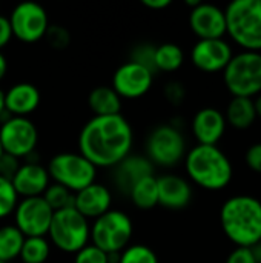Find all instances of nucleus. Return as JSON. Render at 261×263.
<instances>
[{
    "label": "nucleus",
    "instance_id": "25",
    "mask_svg": "<svg viewBox=\"0 0 261 263\" xmlns=\"http://www.w3.org/2000/svg\"><path fill=\"white\" fill-rule=\"evenodd\" d=\"M185 62L183 49L175 43H163L155 46V71L163 72H174L177 71Z\"/></svg>",
    "mask_w": 261,
    "mask_h": 263
},
{
    "label": "nucleus",
    "instance_id": "34",
    "mask_svg": "<svg viewBox=\"0 0 261 263\" xmlns=\"http://www.w3.org/2000/svg\"><path fill=\"white\" fill-rule=\"evenodd\" d=\"M18 168H20L18 159L3 153V156L0 157V176L8 179V180H12V177H14V174L17 173Z\"/></svg>",
    "mask_w": 261,
    "mask_h": 263
},
{
    "label": "nucleus",
    "instance_id": "29",
    "mask_svg": "<svg viewBox=\"0 0 261 263\" xmlns=\"http://www.w3.org/2000/svg\"><path fill=\"white\" fill-rule=\"evenodd\" d=\"M118 263H158L157 254L146 245H128L122 253Z\"/></svg>",
    "mask_w": 261,
    "mask_h": 263
},
{
    "label": "nucleus",
    "instance_id": "40",
    "mask_svg": "<svg viewBox=\"0 0 261 263\" xmlns=\"http://www.w3.org/2000/svg\"><path fill=\"white\" fill-rule=\"evenodd\" d=\"M6 72H8V60H6L5 54L0 51V82L5 79Z\"/></svg>",
    "mask_w": 261,
    "mask_h": 263
},
{
    "label": "nucleus",
    "instance_id": "5",
    "mask_svg": "<svg viewBox=\"0 0 261 263\" xmlns=\"http://www.w3.org/2000/svg\"><path fill=\"white\" fill-rule=\"evenodd\" d=\"M48 236L58 251L75 254L89 243L91 225L74 206H69L54 211Z\"/></svg>",
    "mask_w": 261,
    "mask_h": 263
},
{
    "label": "nucleus",
    "instance_id": "16",
    "mask_svg": "<svg viewBox=\"0 0 261 263\" xmlns=\"http://www.w3.org/2000/svg\"><path fill=\"white\" fill-rule=\"evenodd\" d=\"M49 173L45 166L35 162H26L20 165L17 173L14 174L11 183L18 197H38L43 196L46 188L49 186Z\"/></svg>",
    "mask_w": 261,
    "mask_h": 263
},
{
    "label": "nucleus",
    "instance_id": "7",
    "mask_svg": "<svg viewBox=\"0 0 261 263\" xmlns=\"http://www.w3.org/2000/svg\"><path fill=\"white\" fill-rule=\"evenodd\" d=\"M223 80L232 97L260 96L261 52L242 51L235 54L223 69Z\"/></svg>",
    "mask_w": 261,
    "mask_h": 263
},
{
    "label": "nucleus",
    "instance_id": "3",
    "mask_svg": "<svg viewBox=\"0 0 261 263\" xmlns=\"http://www.w3.org/2000/svg\"><path fill=\"white\" fill-rule=\"evenodd\" d=\"M189 179L203 190H225L234 176L229 157L215 145H195L185 156Z\"/></svg>",
    "mask_w": 261,
    "mask_h": 263
},
{
    "label": "nucleus",
    "instance_id": "26",
    "mask_svg": "<svg viewBox=\"0 0 261 263\" xmlns=\"http://www.w3.org/2000/svg\"><path fill=\"white\" fill-rule=\"evenodd\" d=\"M25 236L14 227L5 225L0 228V260L11 263L20 256Z\"/></svg>",
    "mask_w": 261,
    "mask_h": 263
},
{
    "label": "nucleus",
    "instance_id": "1",
    "mask_svg": "<svg viewBox=\"0 0 261 263\" xmlns=\"http://www.w3.org/2000/svg\"><path fill=\"white\" fill-rule=\"evenodd\" d=\"M132 143V126L122 114L94 116L78 134V153L95 168L117 166L131 154Z\"/></svg>",
    "mask_w": 261,
    "mask_h": 263
},
{
    "label": "nucleus",
    "instance_id": "14",
    "mask_svg": "<svg viewBox=\"0 0 261 263\" xmlns=\"http://www.w3.org/2000/svg\"><path fill=\"white\" fill-rule=\"evenodd\" d=\"M234 57L231 45L225 39L198 40L191 51V60L203 72L223 71Z\"/></svg>",
    "mask_w": 261,
    "mask_h": 263
},
{
    "label": "nucleus",
    "instance_id": "30",
    "mask_svg": "<svg viewBox=\"0 0 261 263\" xmlns=\"http://www.w3.org/2000/svg\"><path fill=\"white\" fill-rule=\"evenodd\" d=\"M17 203H18V196L11 180L0 176V220L14 214Z\"/></svg>",
    "mask_w": 261,
    "mask_h": 263
},
{
    "label": "nucleus",
    "instance_id": "17",
    "mask_svg": "<svg viewBox=\"0 0 261 263\" xmlns=\"http://www.w3.org/2000/svg\"><path fill=\"white\" fill-rule=\"evenodd\" d=\"M112 206V194L108 186L94 182L74 194V208L85 217L95 220Z\"/></svg>",
    "mask_w": 261,
    "mask_h": 263
},
{
    "label": "nucleus",
    "instance_id": "46",
    "mask_svg": "<svg viewBox=\"0 0 261 263\" xmlns=\"http://www.w3.org/2000/svg\"><path fill=\"white\" fill-rule=\"evenodd\" d=\"M0 263H8V262H2V260H0Z\"/></svg>",
    "mask_w": 261,
    "mask_h": 263
},
{
    "label": "nucleus",
    "instance_id": "13",
    "mask_svg": "<svg viewBox=\"0 0 261 263\" xmlns=\"http://www.w3.org/2000/svg\"><path fill=\"white\" fill-rule=\"evenodd\" d=\"M152 82V71L129 60L115 69L112 76V89L120 99H138L151 89Z\"/></svg>",
    "mask_w": 261,
    "mask_h": 263
},
{
    "label": "nucleus",
    "instance_id": "42",
    "mask_svg": "<svg viewBox=\"0 0 261 263\" xmlns=\"http://www.w3.org/2000/svg\"><path fill=\"white\" fill-rule=\"evenodd\" d=\"M254 105H255V112H257V117L261 119V94L257 96V99L254 100Z\"/></svg>",
    "mask_w": 261,
    "mask_h": 263
},
{
    "label": "nucleus",
    "instance_id": "20",
    "mask_svg": "<svg viewBox=\"0 0 261 263\" xmlns=\"http://www.w3.org/2000/svg\"><path fill=\"white\" fill-rule=\"evenodd\" d=\"M42 96L35 85L20 82L5 91V112L11 117H28L40 105Z\"/></svg>",
    "mask_w": 261,
    "mask_h": 263
},
{
    "label": "nucleus",
    "instance_id": "11",
    "mask_svg": "<svg viewBox=\"0 0 261 263\" xmlns=\"http://www.w3.org/2000/svg\"><path fill=\"white\" fill-rule=\"evenodd\" d=\"M38 142L37 126L28 117H8L0 125V145L5 154L15 159L28 157Z\"/></svg>",
    "mask_w": 261,
    "mask_h": 263
},
{
    "label": "nucleus",
    "instance_id": "28",
    "mask_svg": "<svg viewBox=\"0 0 261 263\" xmlns=\"http://www.w3.org/2000/svg\"><path fill=\"white\" fill-rule=\"evenodd\" d=\"M42 197L45 199V202L49 205L52 211H60V210L74 206V193H71L65 186L54 183V182L49 183V186L46 188Z\"/></svg>",
    "mask_w": 261,
    "mask_h": 263
},
{
    "label": "nucleus",
    "instance_id": "6",
    "mask_svg": "<svg viewBox=\"0 0 261 263\" xmlns=\"http://www.w3.org/2000/svg\"><path fill=\"white\" fill-rule=\"evenodd\" d=\"M132 233L131 217L120 210L111 208L92 222L89 242L106 254H120L129 245Z\"/></svg>",
    "mask_w": 261,
    "mask_h": 263
},
{
    "label": "nucleus",
    "instance_id": "36",
    "mask_svg": "<svg viewBox=\"0 0 261 263\" xmlns=\"http://www.w3.org/2000/svg\"><path fill=\"white\" fill-rule=\"evenodd\" d=\"M165 96L166 99L174 103V105H178L183 102V97H185V88L180 82H169L165 88Z\"/></svg>",
    "mask_w": 261,
    "mask_h": 263
},
{
    "label": "nucleus",
    "instance_id": "21",
    "mask_svg": "<svg viewBox=\"0 0 261 263\" xmlns=\"http://www.w3.org/2000/svg\"><path fill=\"white\" fill-rule=\"evenodd\" d=\"M115 168L114 180L118 190L129 193V190L148 176H154V165L146 156H132L125 157Z\"/></svg>",
    "mask_w": 261,
    "mask_h": 263
},
{
    "label": "nucleus",
    "instance_id": "19",
    "mask_svg": "<svg viewBox=\"0 0 261 263\" xmlns=\"http://www.w3.org/2000/svg\"><path fill=\"white\" fill-rule=\"evenodd\" d=\"M158 186V205L166 210L178 211L186 208L192 200L191 183L175 174H165L157 177Z\"/></svg>",
    "mask_w": 261,
    "mask_h": 263
},
{
    "label": "nucleus",
    "instance_id": "18",
    "mask_svg": "<svg viewBox=\"0 0 261 263\" xmlns=\"http://www.w3.org/2000/svg\"><path fill=\"white\" fill-rule=\"evenodd\" d=\"M225 114L217 108H203L192 119V134L198 145H217L226 131Z\"/></svg>",
    "mask_w": 261,
    "mask_h": 263
},
{
    "label": "nucleus",
    "instance_id": "33",
    "mask_svg": "<svg viewBox=\"0 0 261 263\" xmlns=\"http://www.w3.org/2000/svg\"><path fill=\"white\" fill-rule=\"evenodd\" d=\"M45 37H46L48 43L55 49H63L69 43V32L58 25H49Z\"/></svg>",
    "mask_w": 261,
    "mask_h": 263
},
{
    "label": "nucleus",
    "instance_id": "41",
    "mask_svg": "<svg viewBox=\"0 0 261 263\" xmlns=\"http://www.w3.org/2000/svg\"><path fill=\"white\" fill-rule=\"evenodd\" d=\"M251 253H252V256H254L255 262L261 263V240L260 242H257L255 245H252V247H251Z\"/></svg>",
    "mask_w": 261,
    "mask_h": 263
},
{
    "label": "nucleus",
    "instance_id": "37",
    "mask_svg": "<svg viewBox=\"0 0 261 263\" xmlns=\"http://www.w3.org/2000/svg\"><path fill=\"white\" fill-rule=\"evenodd\" d=\"M226 263H257L252 253H251V248H242V247H237L226 259Z\"/></svg>",
    "mask_w": 261,
    "mask_h": 263
},
{
    "label": "nucleus",
    "instance_id": "35",
    "mask_svg": "<svg viewBox=\"0 0 261 263\" xmlns=\"http://www.w3.org/2000/svg\"><path fill=\"white\" fill-rule=\"evenodd\" d=\"M245 159H246V165L249 166L251 171L261 174V142L254 143L248 148Z\"/></svg>",
    "mask_w": 261,
    "mask_h": 263
},
{
    "label": "nucleus",
    "instance_id": "38",
    "mask_svg": "<svg viewBox=\"0 0 261 263\" xmlns=\"http://www.w3.org/2000/svg\"><path fill=\"white\" fill-rule=\"evenodd\" d=\"M11 39H12V29H11L9 20L8 17L0 14V49L5 48L11 42Z\"/></svg>",
    "mask_w": 261,
    "mask_h": 263
},
{
    "label": "nucleus",
    "instance_id": "27",
    "mask_svg": "<svg viewBox=\"0 0 261 263\" xmlns=\"http://www.w3.org/2000/svg\"><path fill=\"white\" fill-rule=\"evenodd\" d=\"M51 254V243L46 237H25L20 260L23 263H46Z\"/></svg>",
    "mask_w": 261,
    "mask_h": 263
},
{
    "label": "nucleus",
    "instance_id": "9",
    "mask_svg": "<svg viewBox=\"0 0 261 263\" xmlns=\"http://www.w3.org/2000/svg\"><path fill=\"white\" fill-rule=\"evenodd\" d=\"M186 156V140L178 128L160 125L151 131L146 140V157L152 165L171 168Z\"/></svg>",
    "mask_w": 261,
    "mask_h": 263
},
{
    "label": "nucleus",
    "instance_id": "10",
    "mask_svg": "<svg viewBox=\"0 0 261 263\" xmlns=\"http://www.w3.org/2000/svg\"><path fill=\"white\" fill-rule=\"evenodd\" d=\"M12 37L23 43H35L46 35L49 18L45 8L35 2L18 3L8 17Z\"/></svg>",
    "mask_w": 261,
    "mask_h": 263
},
{
    "label": "nucleus",
    "instance_id": "12",
    "mask_svg": "<svg viewBox=\"0 0 261 263\" xmlns=\"http://www.w3.org/2000/svg\"><path fill=\"white\" fill-rule=\"evenodd\" d=\"M54 211L42 196L18 200L14 210L15 228L25 237H46Z\"/></svg>",
    "mask_w": 261,
    "mask_h": 263
},
{
    "label": "nucleus",
    "instance_id": "32",
    "mask_svg": "<svg viewBox=\"0 0 261 263\" xmlns=\"http://www.w3.org/2000/svg\"><path fill=\"white\" fill-rule=\"evenodd\" d=\"M74 263H109L108 254L92 243H88L85 248H82L78 253L74 254Z\"/></svg>",
    "mask_w": 261,
    "mask_h": 263
},
{
    "label": "nucleus",
    "instance_id": "2",
    "mask_svg": "<svg viewBox=\"0 0 261 263\" xmlns=\"http://www.w3.org/2000/svg\"><path fill=\"white\" fill-rule=\"evenodd\" d=\"M220 222L232 243L251 248L261 240V202L248 194L234 196L223 203Z\"/></svg>",
    "mask_w": 261,
    "mask_h": 263
},
{
    "label": "nucleus",
    "instance_id": "43",
    "mask_svg": "<svg viewBox=\"0 0 261 263\" xmlns=\"http://www.w3.org/2000/svg\"><path fill=\"white\" fill-rule=\"evenodd\" d=\"M3 112H5V91L0 88V119Z\"/></svg>",
    "mask_w": 261,
    "mask_h": 263
},
{
    "label": "nucleus",
    "instance_id": "15",
    "mask_svg": "<svg viewBox=\"0 0 261 263\" xmlns=\"http://www.w3.org/2000/svg\"><path fill=\"white\" fill-rule=\"evenodd\" d=\"M189 26L198 40L223 39L226 34L225 11L211 3H200L189 14Z\"/></svg>",
    "mask_w": 261,
    "mask_h": 263
},
{
    "label": "nucleus",
    "instance_id": "45",
    "mask_svg": "<svg viewBox=\"0 0 261 263\" xmlns=\"http://www.w3.org/2000/svg\"><path fill=\"white\" fill-rule=\"evenodd\" d=\"M3 156V149H2V145H0V157Z\"/></svg>",
    "mask_w": 261,
    "mask_h": 263
},
{
    "label": "nucleus",
    "instance_id": "44",
    "mask_svg": "<svg viewBox=\"0 0 261 263\" xmlns=\"http://www.w3.org/2000/svg\"><path fill=\"white\" fill-rule=\"evenodd\" d=\"M200 3H202L200 0H186V5H188V6H191L192 9H194L195 6H198Z\"/></svg>",
    "mask_w": 261,
    "mask_h": 263
},
{
    "label": "nucleus",
    "instance_id": "4",
    "mask_svg": "<svg viewBox=\"0 0 261 263\" xmlns=\"http://www.w3.org/2000/svg\"><path fill=\"white\" fill-rule=\"evenodd\" d=\"M226 34L245 51L261 52V0H234L225 9Z\"/></svg>",
    "mask_w": 261,
    "mask_h": 263
},
{
    "label": "nucleus",
    "instance_id": "39",
    "mask_svg": "<svg viewBox=\"0 0 261 263\" xmlns=\"http://www.w3.org/2000/svg\"><path fill=\"white\" fill-rule=\"evenodd\" d=\"M146 8L158 11V9H165L171 5V0H143L142 2Z\"/></svg>",
    "mask_w": 261,
    "mask_h": 263
},
{
    "label": "nucleus",
    "instance_id": "8",
    "mask_svg": "<svg viewBox=\"0 0 261 263\" xmlns=\"http://www.w3.org/2000/svg\"><path fill=\"white\" fill-rule=\"evenodd\" d=\"M49 177L71 193H78L92 185L97 177V168L80 153L55 154L48 163Z\"/></svg>",
    "mask_w": 261,
    "mask_h": 263
},
{
    "label": "nucleus",
    "instance_id": "22",
    "mask_svg": "<svg viewBox=\"0 0 261 263\" xmlns=\"http://www.w3.org/2000/svg\"><path fill=\"white\" fill-rule=\"evenodd\" d=\"M225 119H226V123H229L235 129H248V128H251L257 120L254 99L232 97V100L228 103Z\"/></svg>",
    "mask_w": 261,
    "mask_h": 263
},
{
    "label": "nucleus",
    "instance_id": "24",
    "mask_svg": "<svg viewBox=\"0 0 261 263\" xmlns=\"http://www.w3.org/2000/svg\"><path fill=\"white\" fill-rule=\"evenodd\" d=\"M129 199L138 210L148 211L158 205V186H157V177L148 176L137 182L129 190Z\"/></svg>",
    "mask_w": 261,
    "mask_h": 263
},
{
    "label": "nucleus",
    "instance_id": "31",
    "mask_svg": "<svg viewBox=\"0 0 261 263\" xmlns=\"http://www.w3.org/2000/svg\"><path fill=\"white\" fill-rule=\"evenodd\" d=\"M154 59H155V46L154 45H148V43L138 45L132 51V54H131V62H135V63L148 68L152 72H155Z\"/></svg>",
    "mask_w": 261,
    "mask_h": 263
},
{
    "label": "nucleus",
    "instance_id": "23",
    "mask_svg": "<svg viewBox=\"0 0 261 263\" xmlns=\"http://www.w3.org/2000/svg\"><path fill=\"white\" fill-rule=\"evenodd\" d=\"M88 105L94 116H117L122 114V99L112 86H97L89 92Z\"/></svg>",
    "mask_w": 261,
    "mask_h": 263
}]
</instances>
